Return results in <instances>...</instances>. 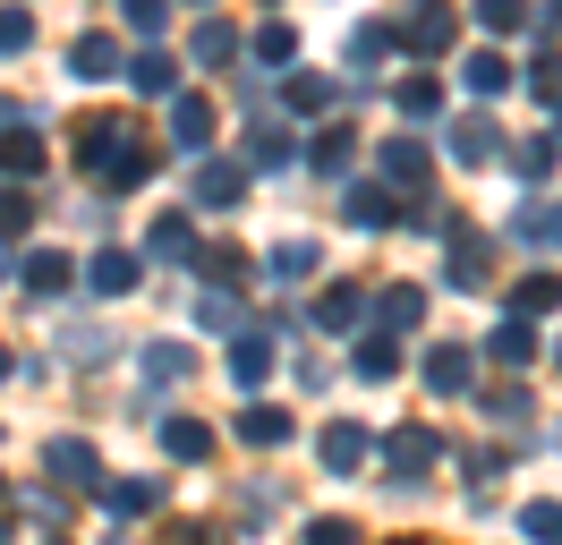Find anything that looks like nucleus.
Here are the masks:
<instances>
[{
	"label": "nucleus",
	"instance_id": "f257e3e1",
	"mask_svg": "<svg viewBox=\"0 0 562 545\" xmlns=\"http://www.w3.org/2000/svg\"><path fill=\"white\" fill-rule=\"evenodd\" d=\"M384 460H392V486H409V477L435 460V435H426V426H401V435L384 443Z\"/></svg>",
	"mask_w": 562,
	"mask_h": 545
},
{
	"label": "nucleus",
	"instance_id": "f03ea898",
	"mask_svg": "<svg viewBox=\"0 0 562 545\" xmlns=\"http://www.w3.org/2000/svg\"><path fill=\"white\" fill-rule=\"evenodd\" d=\"M171 129H179V145L196 154V145H213V102L205 94H171Z\"/></svg>",
	"mask_w": 562,
	"mask_h": 545
},
{
	"label": "nucleus",
	"instance_id": "7ed1b4c3",
	"mask_svg": "<svg viewBox=\"0 0 562 545\" xmlns=\"http://www.w3.org/2000/svg\"><path fill=\"white\" fill-rule=\"evenodd\" d=\"M452 154H460V163H494V154H503L494 120H460V129H452Z\"/></svg>",
	"mask_w": 562,
	"mask_h": 545
},
{
	"label": "nucleus",
	"instance_id": "20e7f679",
	"mask_svg": "<svg viewBox=\"0 0 562 545\" xmlns=\"http://www.w3.org/2000/svg\"><path fill=\"white\" fill-rule=\"evenodd\" d=\"M69 68L77 77H111V68H120V43H111V34H86V43L69 52Z\"/></svg>",
	"mask_w": 562,
	"mask_h": 545
},
{
	"label": "nucleus",
	"instance_id": "39448f33",
	"mask_svg": "<svg viewBox=\"0 0 562 545\" xmlns=\"http://www.w3.org/2000/svg\"><path fill=\"white\" fill-rule=\"evenodd\" d=\"M367 460V435L358 426H324V469H358Z\"/></svg>",
	"mask_w": 562,
	"mask_h": 545
},
{
	"label": "nucleus",
	"instance_id": "423d86ee",
	"mask_svg": "<svg viewBox=\"0 0 562 545\" xmlns=\"http://www.w3.org/2000/svg\"><path fill=\"white\" fill-rule=\"evenodd\" d=\"M52 477L60 486H94V452L86 443H52Z\"/></svg>",
	"mask_w": 562,
	"mask_h": 545
},
{
	"label": "nucleus",
	"instance_id": "0eeeda50",
	"mask_svg": "<svg viewBox=\"0 0 562 545\" xmlns=\"http://www.w3.org/2000/svg\"><path fill=\"white\" fill-rule=\"evenodd\" d=\"M162 443H171L179 460H205V452H213V426H196V418H171V426H162Z\"/></svg>",
	"mask_w": 562,
	"mask_h": 545
},
{
	"label": "nucleus",
	"instance_id": "6e6552de",
	"mask_svg": "<svg viewBox=\"0 0 562 545\" xmlns=\"http://www.w3.org/2000/svg\"><path fill=\"white\" fill-rule=\"evenodd\" d=\"M409 43H418V52H443V43H452V9H418V18H409Z\"/></svg>",
	"mask_w": 562,
	"mask_h": 545
},
{
	"label": "nucleus",
	"instance_id": "1a4fd4ad",
	"mask_svg": "<svg viewBox=\"0 0 562 545\" xmlns=\"http://www.w3.org/2000/svg\"><path fill=\"white\" fill-rule=\"evenodd\" d=\"M426 383H435V392H460V383H469V349H435V358H426Z\"/></svg>",
	"mask_w": 562,
	"mask_h": 545
},
{
	"label": "nucleus",
	"instance_id": "9d476101",
	"mask_svg": "<svg viewBox=\"0 0 562 545\" xmlns=\"http://www.w3.org/2000/svg\"><path fill=\"white\" fill-rule=\"evenodd\" d=\"M384 170L401 179V188H409V179H426V145H409V136H392V145H384Z\"/></svg>",
	"mask_w": 562,
	"mask_h": 545
},
{
	"label": "nucleus",
	"instance_id": "9b49d317",
	"mask_svg": "<svg viewBox=\"0 0 562 545\" xmlns=\"http://www.w3.org/2000/svg\"><path fill=\"white\" fill-rule=\"evenodd\" d=\"M512 307H520V315H546V307H562V281H554V272H537V281L512 290Z\"/></svg>",
	"mask_w": 562,
	"mask_h": 545
},
{
	"label": "nucleus",
	"instance_id": "f8f14e48",
	"mask_svg": "<svg viewBox=\"0 0 562 545\" xmlns=\"http://www.w3.org/2000/svg\"><path fill=\"white\" fill-rule=\"evenodd\" d=\"M231 197H239V170H231V163H213L205 179H196V204H213V213H222Z\"/></svg>",
	"mask_w": 562,
	"mask_h": 545
},
{
	"label": "nucleus",
	"instance_id": "ddd939ff",
	"mask_svg": "<svg viewBox=\"0 0 562 545\" xmlns=\"http://www.w3.org/2000/svg\"><path fill=\"white\" fill-rule=\"evenodd\" d=\"M265 367H273V341H256V333H247L239 349H231V375H239V383H256Z\"/></svg>",
	"mask_w": 562,
	"mask_h": 545
},
{
	"label": "nucleus",
	"instance_id": "4468645a",
	"mask_svg": "<svg viewBox=\"0 0 562 545\" xmlns=\"http://www.w3.org/2000/svg\"><path fill=\"white\" fill-rule=\"evenodd\" d=\"M520 529H528L537 545H562V503H528V511H520Z\"/></svg>",
	"mask_w": 562,
	"mask_h": 545
},
{
	"label": "nucleus",
	"instance_id": "2eb2a0df",
	"mask_svg": "<svg viewBox=\"0 0 562 545\" xmlns=\"http://www.w3.org/2000/svg\"><path fill=\"white\" fill-rule=\"evenodd\" d=\"M0 170H18V179H35V170H43V145H35V136H9V145H0Z\"/></svg>",
	"mask_w": 562,
	"mask_h": 545
},
{
	"label": "nucleus",
	"instance_id": "dca6fc26",
	"mask_svg": "<svg viewBox=\"0 0 562 545\" xmlns=\"http://www.w3.org/2000/svg\"><path fill=\"white\" fill-rule=\"evenodd\" d=\"M503 86H512V68L494 60V52H477V60H469V94H503Z\"/></svg>",
	"mask_w": 562,
	"mask_h": 545
},
{
	"label": "nucleus",
	"instance_id": "f3484780",
	"mask_svg": "<svg viewBox=\"0 0 562 545\" xmlns=\"http://www.w3.org/2000/svg\"><path fill=\"white\" fill-rule=\"evenodd\" d=\"M128 281H137V265H128V256H94V290H103V299H120Z\"/></svg>",
	"mask_w": 562,
	"mask_h": 545
},
{
	"label": "nucleus",
	"instance_id": "a211bd4d",
	"mask_svg": "<svg viewBox=\"0 0 562 545\" xmlns=\"http://www.w3.org/2000/svg\"><path fill=\"white\" fill-rule=\"evenodd\" d=\"M239 435H247V443H281V435H290V418H281V409H247Z\"/></svg>",
	"mask_w": 562,
	"mask_h": 545
},
{
	"label": "nucleus",
	"instance_id": "6ab92c4d",
	"mask_svg": "<svg viewBox=\"0 0 562 545\" xmlns=\"http://www.w3.org/2000/svg\"><path fill=\"white\" fill-rule=\"evenodd\" d=\"M128 77H137V94H171V60H162V52H145Z\"/></svg>",
	"mask_w": 562,
	"mask_h": 545
},
{
	"label": "nucleus",
	"instance_id": "aec40b11",
	"mask_svg": "<svg viewBox=\"0 0 562 545\" xmlns=\"http://www.w3.org/2000/svg\"><path fill=\"white\" fill-rule=\"evenodd\" d=\"M333 102V77H290V111H324Z\"/></svg>",
	"mask_w": 562,
	"mask_h": 545
},
{
	"label": "nucleus",
	"instance_id": "412c9836",
	"mask_svg": "<svg viewBox=\"0 0 562 545\" xmlns=\"http://www.w3.org/2000/svg\"><path fill=\"white\" fill-rule=\"evenodd\" d=\"M145 375H154V383H179V375H188V349H171V341L145 349Z\"/></svg>",
	"mask_w": 562,
	"mask_h": 545
},
{
	"label": "nucleus",
	"instance_id": "4be33fe9",
	"mask_svg": "<svg viewBox=\"0 0 562 545\" xmlns=\"http://www.w3.org/2000/svg\"><path fill=\"white\" fill-rule=\"evenodd\" d=\"M35 43V18L26 9H0V52H26Z\"/></svg>",
	"mask_w": 562,
	"mask_h": 545
},
{
	"label": "nucleus",
	"instance_id": "5701e85b",
	"mask_svg": "<svg viewBox=\"0 0 562 545\" xmlns=\"http://www.w3.org/2000/svg\"><path fill=\"white\" fill-rule=\"evenodd\" d=\"M26 222H35V204L18 197V188H0V238H18Z\"/></svg>",
	"mask_w": 562,
	"mask_h": 545
},
{
	"label": "nucleus",
	"instance_id": "b1692460",
	"mask_svg": "<svg viewBox=\"0 0 562 545\" xmlns=\"http://www.w3.org/2000/svg\"><path fill=\"white\" fill-rule=\"evenodd\" d=\"M307 265H316V247H307V238H290V247L273 256V272H281V281H307Z\"/></svg>",
	"mask_w": 562,
	"mask_h": 545
},
{
	"label": "nucleus",
	"instance_id": "393cba45",
	"mask_svg": "<svg viewBox=\"0 0 562 545\" xmlns=\"http://www.w3.org/2000/svg\"><path fill=\"white\" fill-rule=\"evenodd\" d=\"M392 367H401V349H392V341H367V349H358V375H375V383H384Z\"/></svg>",
	"mask_w": 562,
	"mask_h": 545
},
{
	"label": "nucleus",
	"instance_id": "a878e982",
	"mask_svg": "<svg viewBox=\"0 0 562 545\" xmlns=\"http://www.w3.org/2000/svg\"><path fill=\"white\" fill-rule=\"evenodd\" d=\"M154 503H162L154 477H145V486H111V511H154Z\"/></svg>",
	"mask_w": 562,
	"mask_h": 545
},
{
	"label": "nucleus",
	"instance_id": "bb28decb",
	"mask_svg": "<svg viewBox=\"0 0 562 545\" xmlns=\"http://www.w3.org/2000/svg\"><path fill=\"white\" fill-rule=\"evenodd\" d=\"M60 281H69L60 256H26V290H60Z\"/></svg>",
	"mask_w": 562,
	"mask_h": 545
},
{
	"label": "nucleus",
	"instance_id": "cd10ccee",
	"mask_svg": "<svg viewBox=\"0 0 562 545\" xmlns=\"http://www.w3.org/2000/svg\"><path fill=\"white\" fill-rule=\"evenodd\" d=\"M486 349L503 358V367H520V358H528V324H503V333H494Z\"/></svg>",
	"mask_w": 562,
	"mask_h": 545
},
{
	"label": "nucleus",
	"instance_id": "c85d7f7f",
	"mask_svg": "<svg viewBox=\"0 0 562 545\" xmlns=\"http://www.w3.org/2000/svg\"><path fill=\"white\" fill-rule=\"evenodd\" d=\"M401 111H418V120H426V111H443V94H435V77H409V86H401Z\"/></svg>",
	"mask_w": 562,
	"mask_h": 545
},
{
	"label": "nucleus",
	"instance_id": "c756f323",
	"mask_svg": "<svg viewBox=\"0 0 562 545\" xmlns=\"http://www.w3.org/2000/svg\"><path fill=\"white\" fill-rule=\"evenodd\" d=\"M231 52H239V34H231V26H205V34H196V60H231Z\"/></svg>",
	"mask_w": 562,
	"mask_h": 545
},
{
	"label": "nucleus",
	"instance_id": "7c9ffc66",
	"mask_svg": "<svg viewBox=\"0 0 562 545\" xmlns=\"http://www.w3.org/2000/svg\"><path fill=\"white\" fill-rule=\"evenodd\" d=\"M290 52H299V34H290V26H265V34H256V60H290Z\"/></svg>",
	"mask_w": 562,
	"mask_h": 545
},
{
	"label": "nucleus",
	"instance_id": "2f4dec72",
	"mask_svg": "<svg viewBox=\"0 0 562 545\" xmlns=\"http://www.w3.org/2000/svg\"><path fill=\"white\" fill-rule=\"evenodd\" d=\"M247 163H290V136H281V129H256V145H247Z\"/></svg>",
	"mask_w": 562,
	"mask_h": 545
},
{
	"label": "nucleus",
	"instance_id": "473e14b6",
	"mask_svg": "<svg viewBox=\"0 0 562 545\" xmlns=\"http://www.w3.org/2000/svg\"><path fill=\"white\" fill-rule=\"evenodd\" d=\"M145 247H154V256H188V222H154Z\"/></svg>",
	"mask_w": 562,
	"mask_h": 545
},
{
	"label": "nucleus",
	"instance_id": "72a5a7b5",
	"mask_svg": "<svg viewBox=\"0 0 562 545\" xmlns=\"http://www.w3.org/2000/svg\"><path fill=\"white\" fill-rule=\"evenodd\" d=\"M520 231L537 238V247H546V238H554V247H562V213H546V204H537V213H520Z\"/></svg>",
	"mask_w": 562,
	"mask_h": 545
},
{
	"label": "nucleus",
	"instance_id": "f704fd0d",
	"mask_svg": "<svg viewBox=\"0 0 562 545\" xmlns=\"http://www.w3.org/2000/svg\"><path fill=\"white\" fill-rule=\"evenodd\" d=\"M528 86H537V102H562V60H537V68H528Z\"/></svg>",
	"mask_w": 562,
	"mask_h": 545
},
{
	"label": "nucleus",
	"instance_id": "c9c22d12",
	"mask_svg": "<svg viewBox=\"0 0 562 545\" xmlns=\"http://www.w3.org/2000/svg\"><path fill=\"white\" fill-rule=\"evenodd\" d=\"M120 9H128V26H137V34H162V0H120Z\"/></svg>",
	"mask_w": 562,
	"mask_h": 545
},
{
	"label": "nucleus",
	"instance_id": "e433bc0d",
	"mask_svg": "<svg viewBox=\"0 0 562 545\" xmlns=\"http://www.w3.org/2000/svg\"><path fill=\"white\" fill-rule=\"evenodd\" d=\"M350 213H358V222H367V231H375V222H392V204L375 197V188H358V197H350Z\"/></svg>",
	"mask_w": 562,
	"mask_h": 545
},
{
	"label": "nucleus",
	"instance_id": "4c0bfd02",
	"mask_svg": "<svg viewBox=\"0 0 562 545\" xmlns=\"http://www.w3.org/2000/svg\"><path fill=\"white\" fill-rule=\"evenodd\" d=\"M384 324H418V290H384Z\"/></svg>",
	"mask_w": 562,
	"mask_h": 545
},
{
	"label": "nucleus",
	"instance_id": "58836bf2",
	"mask_svg": "<svg viewBox=\"0 0 562 545\" xmlns=\"http://www.w3.org/2000/svg\"><path fill=\"white\" fill-rule=\"evenodd\" d=\"M307 545H358V529H350V520H316V529H307Z\"/></svg>",
	"mask_w": 562,
	"mask_h": 545
},
{
	"label": "nucleus",
	"instance_id": "ea45409f",
	"mask_svg": "<svg viewBox=\"0 0 562 545\" xmlns=\"http://www.w3.org/2000/svg\"><path fill=\"white\" fill-rule=\"evenodd\" d=\"M477 18H486V26H520L528 9H520V0H477Z\"/></svg>",
	"mask_w": 562,
	"mask_h": 545
},
{
	"label": "nucleus",
	"instance_id": "a19ab883",
	"mask_svg": "<svg viewBox=\"0 0 562 545\" xmlns=\"http://www.w3.org/2000/svg\"><path fill=\"white\" fill-rule=\"evenodd\" d=\"M316 315H324V324H333V333H341V324H350V315H358V299H350V290H333V299H324Z\"/></svg>",
	"mask_w": 562,
	"mask_h": 545
},
{
	"label": "nucleus",
	"instance_id": "79ce46f5",
	"mask_svg": "<svg viewBox=\"0 0 562 545\" xmlns=\"http://www.w3.org/2000/svg\"><path fill=\"white\" fill-rule=\"evenodd\" d=\"M0 375H9V349H0Z\"/></svg>",
	"mask_w": 562,
	"mask_h": 545
}]
</instances>
